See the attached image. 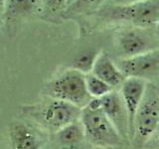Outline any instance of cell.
Returning a JSON list of instances; mask_svg holds the SVG:
<instances>
[{
    "mask_svg": "<svg viewBox=\"0 0 159 149\" xmlns=\"http://www.w3.org/2000/svg\"><path fill=\"white\" fill-rule=\"evenodd\" d=\"M81 121L84 139L99 148H111L120 145L122 137L102 108L101 98H92L82 108Z\"/></svg>",
    "mask_w": 159,
    "mask_h": 149,
    "instance_id": "1",
    "label": "cell"
},
{
    "mask_svg": "<svg viewBox=\"0 0 159 149\" xmlns=\"http://www.w3.org/2000/svg\"><path fill=\"white\" fill-rule=\"evenodd\" d=\"M44 93L50 98L67 102L80 108L86 106L93 98L88 93L84 74L72 68L50 81Z\"/></svg>",
    "mask_w": 159,
    "mask_h": 149,
    "instance_id": "2",
    "label": "cell"
},
{
    "mask_svg": "<svg viewBox=\"0 0 159 149\" xmlns=\"http://www.w3.org/2000/svg\"><path fill=\"white\" fill-rule=\"evenodd\" d=\"M96 13L108 21L127 22L135 28L149 29L156 26L159 20V0H143L123 6L107 5Z\"/></svg>",
    "mask_w": 159,
    "mask_h": 149,
    "instance_id": "3",
    "label": "cell"
},
{
    "mask_svg": "<svg viewBox=\"0 0 159 149\" xmlns=\"http://www.w3.org/2000/svg\"><path fill=\"white\" fill-rule=\"evenodd\" d=\"M159 125V96L152 84L147 86L142 102L136 113L133 138L146 143L151 139Z\"/></svg>",
    "mask_w": 159,
    "mask_h": 149,
    "instance_id": "4",
    "label": "cell"
},
{
    "mask_svg": "<svg viewBox=\"0 0 159 149\" xmlns=\"http://www.w3.org/2000/svg\"><path fill=\"white\" fill-rule=\"evenodd\" d=\"M119 70L126 78H137L146 81L159 79V49L137 55L121 58L116 63Z\"/></svg>",
    "mask_w": 159,
    "mask_h": 149,
    "instance_id": "5",
    "label": "cell"
},
{
    "mask_svg": "<svg viewBox=\"0 0 159 149\" xmlns=\"http://www.w3.org/2000/svg\"><path fill=\"white\" fill-rule=\"evenodd\" d=\"M82 108L67 102L53 99L44 104L40 111V120L50 131L56 133L64 126L81 119Z\"/></svg>",
    "mask_w": 159,
    "mask_h": 149,
    "instance_id": "6",
    "label": "cell"
},
{
    "mask_svg": "<svg viewBox=\"0 0 159 149\" xmlns=\"http://www.w3.org/2000/svg\"><path fill=\"white\" fill-rule=\"evenodd\" d=\"M158 41V38L151 35L147 29H128L118 35L117 48L122 58H129L159 49Z\"/></svg>",
    "mask_w": 159,
    "mask_h": 149,
    "instance_id": "7",
    "label": "cell"
},
{
    "mask_svg": "<svg viewBox=\"0 0 159 149\" xmlns=\"http://www.w3.org/2000/svg\"><path fill=\"white\" fill-rule=\"evenodd\" d=\"M148 83L137 78H126L120 86V96L128 118V137L133 138L136 113L145 94Z\"/></svg>",
    "mask_w": 159,
    "mask_h": 149,
    "instance_id": "8",
    "label": "cell"
},
{
    "mask_svg": "<svg viewBox=\"0 0 159 149\" xmlns=\"http://www.w3.org/2000/svg\"><path fill=\"white\" fill-rule=\"evenodd\" d=\"M42 12V0H5L4 21L8 29Z\"/></svg>",
    "mask_w": 159,
    "mask_h": 149,
    "instance_id": "9",
    "label": "cell"
},
{
    "mask_svg": "<svg viewBox=\"0 0 159 149\" xmlns=\"http://www.w3.org/2000/svg\"><path fill=\"white\" fill-rule=\"evenodd\" d=\"M101 101L102 111L109 118V120L113 123V125L116 126L121 137L129 138L127 113L120 93L113 89L107 96L101 97Z\"/></svg>",
    "mask_w": 159,
    "mask_h": 149,
    "instance_id": "10",
    "label": "cell"
},
{
    "mask_svg": "<svg viewBox=\"0 0 159 149\" xmlns=\"http://www.w3.org/2000/svg\"><path fill=\"white\" fill-rule=\"evenodd\" d=\"M12 149H42L46 139L34 127L23 122H15L9 128Z\"/></svg>",
    "mask_w": 159,
    "mask_h": 149,
    "instance_id": "11",
    "label": "cell"
},
{
    "mask_svg": "<svg viewBox=\"0 0 159 149\" xmlns=\"http://www.w3.org/2000/svg\"><path fill=\"white\" fill-rule=\"evenodd\" d=\"M92 74L106 82L112 88L120 87L126 79V77L117 67V65L113 63L112 60L108 57V55L103 52H99Z\"/></svg>",
    "mask_w": 159,
    "mask_h": 149,
    "instance_id": "12",
    "label": "cell"
},
{
    "mask_svg": "<svg viewBox=\"0 0 159 149\" xmlns=\"http://www.w3.org/2000/svg\"><path fill=\"white\" fill-rule=\"evenodd\" d=\"M56 137L62 146L79 145L84 139V131L81 121H76L64 126L56 132Z\"/></svg>",
    "mask_w": 159,
    "mask_h": 149,
    "instance_id": "13",
    "label": "cell"
},
{
    "mask_svg": "<svg viewBox=\"0 0 159 149\" xmlns=\"http://www.w3.org/2000/svg\"><path fill=\"white\" fill-rule=\"evenodd\" d=\"M107 0H76L70 4L63 15V19H74L82 15L97 12Z\"/></svg>",
    "mask_w": 159,
    "mask_h": 149,
    "instance_id": "14",
    "label": "cell"
},
{
    "mask_svg": "<svg viewBox=\"0 0 159 149\" xmlns=\"http://www.w3.org/2000/svg\"><path fill=\"white\" fill-rule=\"evenodd\" d=\"M69 6V0H42L41 15L49 21H57L63 18Z\"/></svg>",
    "mask_w": 159,
    "mask_h": 149,
    "instance_id": "15",
    "label": "cell"
},
{
    "mask_svg": "<svg viewBox=\"0 0 159 149\" xmlns=\"http://www.w3.org/2000/svg\"><path fill=\"white\" fill-rule=\"evenodd\" d=\"M98 54L99 52L97 50H88L81 53L74 59L72 69L77 70L84 74H91Z\"/></svg>",
    "mask_w": 159,
    "mask_h": 149,
    "instance_id": "16",
    "label": "cell"
},
{
    "mask_svg": "<svg viewBox=\"0 0 159 149\" xmlns=\"http://www.w3.org/2000/svg\"><path fill=\"white\" fill-rule=\"evenodd\" d=\"M84 77H86L88 93L93 98H101L113 91L111 86H108L106 82H103L92 73L84 74Z\"/></svg>",
    "mask_w": 159,
    "mask_h": 149,
    "instance_id": "17",
    "label": "cell"
},
{
    "mask_svg": "<svg viewBox=\"0 0 159 149\" xmlns=\"http://www.w3.org/2000/svg\"><path fill=\"white\" fill-rule=\"evenodd\" d=\"M140 1H143V0H107L108 5H111V6H123V5H130Z\"/></svg>",
    "mask_w": 159,
    "mask_h": 149,
    "instance_id": "18",
    "label": "cell"
},
{
    "mask_svg": "<svg viewBox=\"0 0 159 149\" xmlns=\"http://www.w3.org/2000/svg\"><path fill=\"white\" fill-rule=\"evenodd\" d=\"M4 12H5V0H0V22L4 21Z\"/></svg>",
    "mask_w": 159,
    "mask_h": 149,
    "instance_id": "19",
    "label": "cell"
},
{
    "mask_svg": "<svg viewBox=\"0 0 159 149\" xmlns=\"http://www.w3.org/2000/svg\"><path fill=\"white\" fill-rule=\"evenodd\" d=\"M151 138H154V139H155L156 144L159 146V125H158V127H157V129H156L155 133L153 134V136H152Z\"/></svg>",
    "mask_w": 159,
    "mask_h": 149,
    "instance_id": "20",
    "label": "cell"
},
{
    "mask_svg": "<svg viewBox=\"0 0 159 149\" xmlns=\"http://www.w3.org/2000/svg\"><path fill=\"white\" fill-rule=\"evenodd\" d=\"M61 149H82L79 145H68V146H62Z\"/></svg>",
    "mask_w": 159,
    "mask_h": 149,
    "instance_id": "21",
    "label": "cell"
},
{
    "mask_svg": "<svg viewBox=\"0 0 159 149\" xmlns=\"http://www.w3.org/2000/svg\"><path fill=\"white\" fill-rule=\"evenodd\" d=\"M155 28H156V35H157V38H158V40H159V20H158V22H157V24H156Z\"/></svg>",
    "mask_w": 159,
    "mask_h": 149,
    "instance_id": "22",
    "label": "cell"
},
{
    "mask_svg": "<svg viewBox=\"0 0 159 149\" xmlns=\"http://www.w3.org/2000/svg\"><path fill=\"white\" fill-rule=\"evenodd\" d=\"M74 1H76V0H69V5H70V4H72Z\"/></svg>",
    "mask_w": 159,
    "mask_h": 149,
    "instance_id": "23",
    "label": "cell"
},
{
    "mask_svg": "<svg viewBox=\"0 0 159 149\" xmlns=\"http://www.w3.org/2000/svg\"><path fill=\"white\" fill-rule=\"evenodd\" d=\"M158 82H159V79H158Z\"/></svg>",
    "mask_w": 159,
    "mask_h": 149,
    "instance_id": "24",
    "label": "cell"
}]
</instances>
